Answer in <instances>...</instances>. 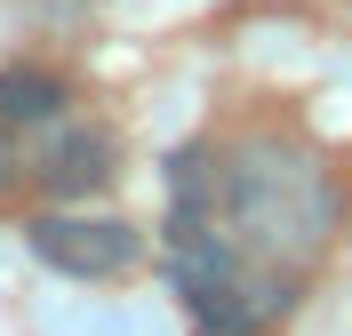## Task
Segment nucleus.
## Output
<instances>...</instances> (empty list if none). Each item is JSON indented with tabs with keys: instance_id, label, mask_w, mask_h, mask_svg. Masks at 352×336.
<instances>
[{
	"instance_id": "obj_3",
	"label": "nucleus",
	"mask_w": 352,
	"mask_h": 336,
	"mask_svg": "<svg viewBox=\"0 0 352 336\" xmlns=\"http://www.w3.org/2000/svg\"><path fill=\"white\" fill-rule=\"evenodd\" d=\"M120 153H112L104 128H88V120H65V128L41 144V160H24V177L41 184L48 201H88V192H104Z\"/></svg>"
},
{
	"instance_id": "obj_4",
	"label": "nucleus",
	"mask_w": 352,
	"mask_h": 336,
	"mask_svg": "<svg viewBox=\"0 0 352 336\" xmlns=\"http://www.w3.org/2000/svg\"><path fill=\"white\" fill-rule=\"evenodd\" d=\"M0 120L8 128H24V120H65V80L56 72H32V65L0 72Z\"/></svg>"
},
{
	"instance_id": "obj_2",
	"label": "nucleus",
	"mask_w": 352,
	"mask_h": 336,
	"mask_svg": "<svg viewBox=\"0 0 352 336\" xmlns=\"http://www.w3.org/2000/svg\"><path fill=\"white\" fill-rule=\"evenodd\" d=\"M24 240L48 272L65 280H120V272L144 265V232L129 216H72V208H48V216L24 224Z\"/></svg>"
},
{
	"instance_id": "obj_1",
	"label": "nucleus",
	"mask_w": 352,
	"mask_h": 336,
	"mask_svg": "<svg viewBox=\"0 0 352 336\" xmlns=\"http://www.w3.org/2000/svg\"><path fill=\"white\" fill-rule=\"evenodd\" d=\"M217 232L241 256H256V265L296 280L336 232L329 168L312 153H296V144H280V136H256L232 168H217Z\"/></svg>"
},
{
	"instance_id": "obj_5",
	"label": "nucleus",
	"mask_w": 352,
	"mask_h": 336,
	"mask_svg": "<svg viewBox=\"0 0 352 336\" xmlns=\"http://www.w3.org/2000/svg\"><path fill=\"white\" fill-rule=\"evenodd\" d=\"M24 184V153H16V136H8V120H0V201Z\"/></svg>"
}]
</instances>
